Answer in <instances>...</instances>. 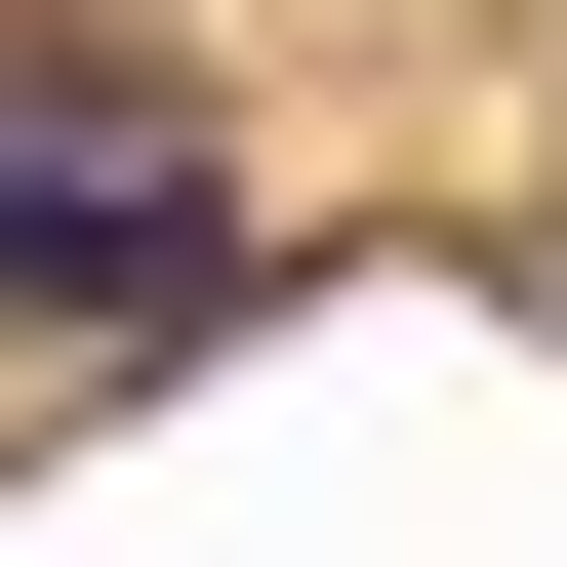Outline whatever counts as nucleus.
Listing matches in <instances>:
<instances>
[{
	"mask_svg": "<svg viewBox=\"0 0 567 567\" xmlns=\"http://www.w3.org/2000/svg\"><path fill=\"white\" fill-rule=\"evenodd\" d=\"M244 163H203L163 41H0V365H163V324H244Z\"/></svg>",
	"mask_w": 567,
	"mask_h": 567,
	"instance_id": "nucleus-1",
	"label": "nucleus"
}]
</instances>
